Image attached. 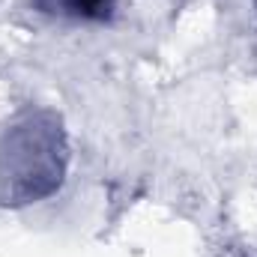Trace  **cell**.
<instances>
[{"label":"cell","mask_w":257,"mask_h":257,"mask_svg":"<svg viewBox=\"0 0 257 257\" xmlns=\"http://www.w3.org/2000/svg\"><path fill=\"white\" fill-rule=\"evenodd\" d=\"M63 174L66 135L51 111H27L0 135V203L42 200Z\"/></svg>","instance_id":"cell-1"},{"label":"cell","mask_w":257,"mask_h":257,"mask_svg":"<svg viewBox=\"0 0 257 257\" xmlns=\"http://www.w3.org/2000/svg\"><path fill=\"white\" fill-rule=\"evenodd\" d=\"M117 0H36L42 12L63 15V18H78V21H105L111 18Z\"/></svg>","instance_id":"cell-2"}]
</instances>
